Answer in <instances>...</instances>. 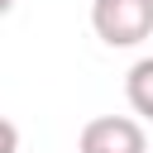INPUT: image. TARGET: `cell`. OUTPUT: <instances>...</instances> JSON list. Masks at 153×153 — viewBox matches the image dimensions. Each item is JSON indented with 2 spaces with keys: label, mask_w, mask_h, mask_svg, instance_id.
Segmentation results:
<instances>
[{
  "label": "cell",
  "mask_w": 153,
  "mask_h": 153,
  "mask_svg": "<svg viewBox=\"0 0 153 153\" xmlns=\"http://www.w3.org/2000/svg\"><path fill=\"white\" fill-rule=\"evenodd\" d=\"M91 29L110 48H134L153 33V0H91Z\"/></svg>",
  "instance_id": "cell-1"
},
{
  "label": "cell",
  "mask_w": 153,
  "mask_h": 153,
  "mask_svg": "<svg viewBox=\"0 0 153 153\" xmlns=\"http://www.w3.org/2000/svg\"><path fill=\"white\" fill-rule=\"evenodd\" d=\"M76 153H148V134L129 115H96L86 120Z\"/></svg>",
  "instance_id": "cell-2"
},
{
  "label": "cell",
  "mask_w": 153,
  "mask_h": 153,
  "mask_svg": "<svg viewBox=\"0 0 153 153\" xmlns=\"http://www.w3.org/2000/svg\"><path fill=\"white\" fill-rule=\"evenodd\" d=\"M124 96H129L134 115L153 120V57H139V62L129 67V76H124Z\"/></svg>",
  "instance_id": "cell-3"
},
{
  "label": "cell",
  "mask_w": 153,
  "mask_h": 153,
  "mask_svg": "<svg viewBox=\"0 0 153 153\" xmlns=\"http://www.w3.org/2000/svg\"><path fill=\"white\" fill-rule=\"evenodd\" d=\"M0 10H14V0H0Z\"/></svg>",
  "instance_id": "cell-4"
}]
</instances>
